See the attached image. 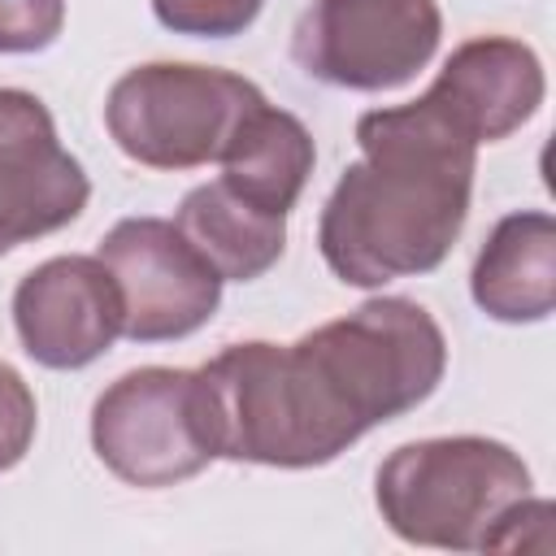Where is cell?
<instances>
[{
	"mask_svg": "<svg viewBox=\"0 0 556 556\" xmlns=\"http://www.w3.org/2000/svg\"><path fill=\"white\" fill-rule=\"evenodd\" d=\"M356 143L365 156L343 169L317 226L330 274L382 287L434 269L469 217L478 143L421 96L365 113Z\"/></svg>",
	"mask_w": 556,
	"mask_h": 556,
	"instance_id": "1",
	"label": "cell"
},
{
	"mask_svg": "<svg viewBox=\"0 0 556 556\" xmlns=\"http://www.w3.org/2000/svg\"><path fill=\"white\" fill-rule=\"evenodd\" d=\"M447 369L439 321L404 295L365 300L339 321L287 343V374L317 460H334L365 430L434 395Z\"/></svg>",
	"mask_w": 556,
	"mask_h": 556,
	"instance_id": "2",
	"label": "cell"
},
{
	"mask_svg": "<svg viewBox=\"0 0 556 556\" xmlns=\"http://www.w3.org/2000/svg\"><path fill=\"white\" fill-rule=\"evenodd\" d=\"M521 495H530L526 460L482 434L404 443L374 478V500L391 534L447 552H486L491 530Z\"/></svg>",
	"mask_w": 556,
	"mask_h": 556,
	"instance_id": "3",
	"label": "cell"
},
{
	"mask_svg": "<svg viewBox=\"0 0 556 556\" xmlns=\"http://www.w3.org/2000/svg\"><path fill=\"white\" fill-rule=\"evenodd\" d=\"M256 104H265V96L243 74L191 61H152L113 83L104 126L113 143L148 169H195L222 161Z\"/></svg>",
	"mask_w": 556,
	"mask_h": 556,
	"instance_id": "4",
	"label": "cell"
},
{
	"mask_svg": "<svg viewBox=\"0 0 556 556\" xmlns=\"http://www.w3.org/2000/svg\"><path fill=\"white\" fill-rule=\"evenodd\" d=\"M91 447L113 478L143 491L195 478L213 460L195 408V369L143 365L109 382L91 408Z\"/></svg>",
	"mask_w": 556,
	"mask_h": 556,
	"instance_id": "5",
	"label": "cell"
},
{
	"mask_svg": "<svg viewBox=\"0 0 556 556\" xmlns=\"http://www.w3.org/2000/svg\"><path fill=\"white\" fill-rule=\"evenodd\" d=\"M439 35L434 0H313L295 22L291 56L317 83L387 91L426 70Z\"/></svg>",
	"mask_w": 556,
	"mask_h": 556,
	"instance_id": "6",
	"label": "cell"
},
{
	"mask_svg": "<svg viewBox=\"0 0 556 556\" xmlns=\"http://www.w3.org/2000/svg\"><path fill=\"white\" fill-rule=\"evenodd\" d=\"M96 256L122 291V334L135 343L182 339L222 304L217 269L165 217H122Z\"/></svg>",
	"mask_w": 556,
	"mask_h": 556,
	"instance_id": "7",
	"label": "cell"
},
{
	"mask_svg": "<svg viewBox=\"0 0 556 556\" xmlns=\"http://www.w3.org/2000/svg\"><path fill=\"white\" fill-rule=\"evenodd\" d=\"M91 182L61 148L48 104L30 91L0 87V248L70 226L87 208Z\"/></svg>",
	"mask_w": 556,
	"mask_h": 556,
	"instance_id": "8",
	"label": "cell"
},
{
	"mask_svg": "<svg viewBox=\"0 0 556 556\" xmlns=\"http://www.w3.org/2000/svg\"><path fill=\"white\" fill-rule=\"evenodd\" d=\"M13 326L30 361L83 369L122 334V291L100 256H52L17 282Z\"/></svg>",
	"mask_w": 556,
	"mask_h": 556,
	"instance_id": "9",
	"label": "cell"
},
{
	"mask_svg": "<svg viewBox=\"0 0 556 556\" xmlns=\"http://www.w3.org/2000/svg\"><path fill=\"white\" fill-rule=\"evenodd\" d=\"M421 100L434 104L469 143H495L539 113L543 65L521 39L478 35L443 61Z\"/></svg>",
	"mask_w": 556,
	"mask_h": 556,
	"instance_id": "10",
	"label": "cell"
},
{
	"mask_svg": "<svg viewBox=\"0 0 556 556\" xmlns=\"http://www.w3.org/2000/svg\"><path fill=\"white\" fill-rule=\"evenodd\" d=\"M473 304L495 321H543L556 308V222L543 208H521L495 222L473 274Z\"/></svg>",
	"mask_w": 556,
	"mask_h": 556,
	"instance_id": "11",
	"label": "cell"
},
{
	"mask_svg": "<svg viewBox=\"0 0 556 556\" xmlns=\"http://www.w3.org/2000/svg\"><path fill=\"white\" fill-rule=\"evenodd\" d=\"M174 226L217 269L222 282L261 278L269 265H278V256L287 248V217L248 204L222 178L187 191Z\"/></svg>",
	"mask_w": 556,
	"mask_h": 556,
	"instance_id": "12",
	"label": "cell"
},
{
	"mask_svg": "<svg viewBox=\"0 0 556 556\" xmlns=\"http://www.w3.org/2000/svg\"><path fill=\"white\" fill-rule=\"evenodd\" d=\"M313 135L287 109L256 104L222 152V182L248 204L287 217L313 174Z\"/></svg>",
	"mask_w": 556,
	"mask_h": 556,
	"instance_id": "13",
	"label": "cell"
},
{
	"mask_svg": "<svg viewBox=\"0 0 556 556\" xmlns=\"http://www.w3.org/2000/svg\"><path fill=\"white\" fill-rule=\"evenodd\" d=\"M265 0H152V13L174 35H200V39H230L243 35Z\"/></svg>",
	"mask_w": 556,
	"mask_h": 556,
	"instance_id": "14",
	"label": "cell"
},
{
	"mask_svg": "<svg viewBox=\"0 0 556 556\" xmlns=\"http://www.w3.org/2000/svg\"><path fill=\"white\" fill-rule=\"evenodd\" d=\"M65 26V0H0V52H43Z\"/></svg>",
	"mask_w": 556,
	"mask_h": 556,
	"instance_id": "15",
	"label": "cell"
},
{
	"mask_svg": "<svg viewBox=\"0 0 556 556\" xmlns=\"http://www.w3.org/2000/svg\"><path fill=\"white\" fill-rule=\"evenodd\" d=\"M35 395L26 378L0 361V473L13 469L35 443Z\"/></svg>",
	"mask_w": 556,
	"mask_h": 556,
	"instance_id": "16",
	"label": "cell"
},
{
	"mask_svg": "<svg viewBox=\"0 0 556 556\" xmlns=\"http://www.w3.org/2000/svg\"><path fill=\"white\" fill-rule=\"evenodd\" d=\"M552 521H556V508H552L547 500L521 495V500L500 517V526L491 530L486 552H552V547H556Z\"/></svg>",
	"mask_w": 556,
	"mask_h": 556,
	"instance_id": "17",
	"label": "cell"
},
{
	"mask_svg": "<svg viewBox=\"0 0 556 556\" xmlns=\"http://www.w3.org/2000/svg\"><path fill=\"white\" fill-rule=\"evenodd\" d=\"M0 256H4V248H0Z\"/></svg>",
	"mask_w": 556,
	"mask_h": 556,
	"instance_id": "18",
	"label": "cell"
}]
</instances>
